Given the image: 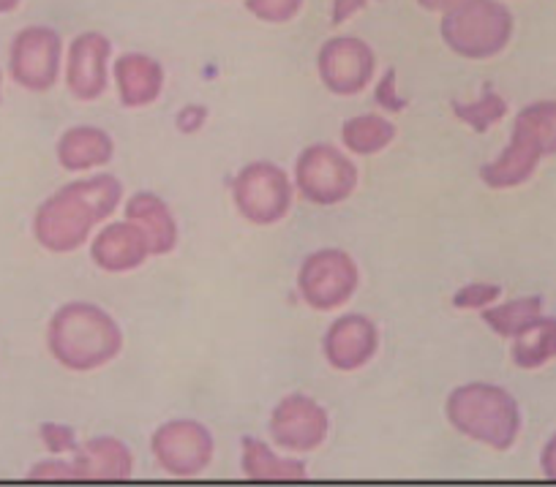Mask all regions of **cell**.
<instances>
[{"mask_svg":"<svg viewBox=\"0 0 556 487\" xmlns=\"http://www.w3.org/2000/svg\"><path fill=\"white\" fill-rule=\"evenodd\" d=\"M207 123V110L202 104H189L178 112L175 117V126L180 133H197Z\"/></svg>","mask_w":556,"mask_h":487,"instance_id":"f546056e","label":"cell"},{"mask_svg":"<svg viewBox=\"0 0 556 487\" xmlns=\"http://www.w3.org/2000/svg\"><path fill=\"white\" fill-rule=\"evenodd\" d=\"M379 349V330L368 316L344 313L323 338V355L333 371L352 373L366 368Z\"/></svg>","mask_w":556,"mask_h":487,"instance_id":"5bb4252c","label":"cell"},{"mask_svg":"<svg viewBox=\"0 0 556 487\" xmlns=\"http://www.w3.org/2000/svg\"><path fill=\"white\" fill-rule=\"evenodd\" d=\"M361 286L357 261L341 248H319L298 270V294L312 310L328 313L355 297Z\"/></svg>","mask_w":556,"mask_h":487,"instance_id":"ba28073f","label":"cell"},{"mask_svg":"<svg viewBox=\"0 0 556 487\" xmlns=\"http://www.w3.org/2000/svg\"><path fill=\"white\" fill-rule=\"evenodd\" d=\"M306 0H245V12L254 14L260 23L287 25L303 12Z\"/></svg>","mask_w":556,"mask_h":487,"instance_id":"d4e9b609","label":"cell"},{"mask_svg":"<svg viewBox=\"0 0 556 487\" xmlns=\"http://www.w3.org/2000/svg\"><path fill=\"white\" fill-rule=\"evenodd\" d=\"M63 39L50 25H28L9 47V77L28 93H47L61 79Z\"/></svg>","mask_w":556,"mask_h":487,"instance_id":"9c48e42d","label":"cell"},{"mask_svg":"<svg viewBox=\"0 0 556 487\" xmlns=\"http://www.w3.org/2000/svg\"><path fill=\"white\" fill-rule=\"evenodd\" d=\"M417 7L426 9V12H434V14H445L451 12L453 7H458L462 0H415Z\"/></svg>","mask_w":556,"mask_h":487,"instance_id":"d6a6232c","label":"cell"},{"mask_svg":"<svg viewBox=\"0 0 556 487\" xmlns=\"http://www.w3.org/2000/svg\"><path fill=\"white\" fill-rule=\"evenodd\" d=\"M453 115L464 123V126L472 128L475 133H485L491 131V126H496L500 120H505L507 115V101L505 95H500L496 90H491L489 85L483 88L480 99L469 101H453Z\"/></svg>","mask_w":556,"mask_h":487,"instance_id":"cb8c5ba5","label":"cell"},{"mask_svg":"<svg viewBox=\"0 0 556 487\" xmlns=\"http://www.w3.org/2000/svg\"><path fill=\"white\" fill-rule=\"evenodd\" d=\"M28 476L30 479H79L74 460H61L58 454L55 458L36 463L34 469L28 471Z\"/></svg>","mask_w":556,"mask_h":487,"instance_id":"f1b7e54d","label":"cell"},{"mask_svg":"<svg viewBox=\"0 0 556 487\" xmlns=\"http://www.w3.org/2000/svg\"><path fill=\"white\" fill-rule=\"evenodd\" d=\"M79 479H128L134 474V454L115 436L88 438L74 452Z\"/></svg>","mask_w":556,"mask_h":487,"instance_id":"d6986e66","label":"cell"},{"mask_svg":"<svg viewBox=\"0 0 556 487\" xmlns=\"http://www.w3.org/2000/svg\"><path fill=\"white\" fill-rule=\"evenodd\" d=\"M112 79H115L121 104L126 110H142L162 99L167 74L156 57L146 52H126L112 63Z\"/></svg>","mask_w":556,"mask_h":487,"instance_id":"2e32d148","label":"cell"},{"mask_svg":"<svg viewBox=\"0 0 556 487\" xmlns=\"http://www.w3.org/2000/svg\"><path fill=\"white\" fill-rule=\"evenodd\" d=\"M540 471H543L545 479L556 482V433L545 441L543 452H540Z\"/></svg>","mask_w":556,"mask_h":487,"instance_id":"1f68e13d","label":"cell"},{"mask_svg":"<svg viewBox=\"0 0 556 487\" xmlns=\"http://www.w3.org/2000/svg\"><path fill=\"white\" fill-rule=\"evenodd\" d=\"M445 416L453 431L494 452H507L521 436V406L500 384H462L447 395Z\"/></svg>","mask_w":556,"mask_h":487,"instance_id":"3957f363","label":"cell"},{"mask_svg":"<svg viewBox=\"0 0 556 487\" xmlns=\"http://www.w3.org/2000/svg\"><path fill=\"white\" fill-rule=\"evenodd\" d=\"M240 471L256 482H295L308 476V465L303 460L278 458L256 436H243V441H240Z\"/></svg>","mask_w":556,"mask_h":487,"instance_id":"ffe728a7","label":"cell"},{"mask_svg":"<svg viewBox=\"0 0 556 487\" xmlns=\"http://www.w3.org/2000/svg\"><path fill=\"white\" fill-rule=\"evenodd\" d=\"M395 139V126L388 117L377 115V112H366V115H355L341 126V142L344 150L355 155H377L388 150Z\"/></svg>","mask_w":556,"mask_h":487,"instance_id":"603a6c76","label":"cell"},{"mask_svg":"<svg viewBox=\"0 0 556 487\" xmlns=\"http://www.w3.org/2000/svg\"><path fill=\"white\" fill-rule=\"evenodd\" d=\"M516 34V20L502 0H462L442 14L440 36L464 61H491L502 55Z\"/></svg>","mask_w":556,"mask_h":487,"instance_id":"5b68a950","label":"cell"},{"mask_svg":"<svg viewBox=\"0 0 556 487\" xmlns=\"http://www.w3.org/2000/svg\"><path fill=\"white\" fill-rule=\"evenodd\" d=\"M235 210L254 227L285 221L295 202V180L273 161H251L232 180Z\"/></svg>","mask_w":556,"mask_h":487,"instance_id":"8992f818","label":"cell"},{"mask_svg":"<svg viewBox=\"0 0 556 487\" xmlns=\"http://www.w3.org/2000/svg\"><path fill=\"white\" fill-rule=\"evenodd\" d=\"M126 218L142 229L153 256L173 254L180 232L173 210H169V205L162 196L153 194V191H137V194H131L126 202Z\"/></svg>","mask_w":556,"mask_h":487,"instance_id":"ac0fdd59","label":"cell"},{"mask_svg":"<svg viewBox=\"0 0 556 487\" xmlns=\"http://www.w3.org/2000/svg\"><path fill=\"white\" fill-rule=\"evenodd\" d=\"M502 297V286L500 283H489V281H472L467 286L458 289L453 294V308L458 310H483L489 305L500 303Z\"/></svg>","mask_w":556,"mask_h":487,"instance_id":"484cf974","label":"cell"},{"mask_svg":"<svg viewBox=\"0 0 556 487\" xmlns=\"http://www.w3.org/2000/svg\"><path fill=\"white\" fill-rule=\"evenodd\" d=\"M23 0H0V14H12L17 12Z\"/></svg>","mask_w":556,"mask_h":487,"instance_id":"836d02e7","label":"cell"},{"mask_svg":"<svg viewBox=\"0 0 556 487\" xmlns=\"http://www.w3.org/2000/svg\"><path fill=\"white\" fill-rule=\"evenodd\" d=\"M270 438L278 449L292 454H312L328 441L330 416L312 395L292 393L276 403L270 414Z\"/></svg>","mask_w":556,"mask_h":487,"instance_id":"8fae6325","label":"cell"},{"mask_svg":"<svg viewBox=\"0 0 556 487\" xmlns=\"http://www.w3.org/2000/svg\"><path fill=\"white\" fill-rule=\"evenodd\" d=\"M55 155L66 172H93L110 164L115 155V142L99 126H72L58 139Z\"/></svg>","mask_w":556,"mask_h":487,"instance_id":"e0dca14e","label":"cell"},{"mask_svg":"<svg viewBox=\"0 0 556 487\" xmlns=\"http://www.w3.org/2000/svg\"><path fill=\"white\" fill-rule=\"evenodd\" d=\"M112 41L99 30H85L68 44L66 88L77 101H96L110 88Z\"/></svg>","mask_w":556,"mask_h":487,"instance_id":"4fadbf2b","label":"cell"},{"mask_svg":"<svg viewBox=\"0 0 556 487\" xmlns=\"http://www.w3.org/2000/svg\"><path fill=\"white\" fill-rule=\"evenodd\" d=\"M151 452L159 469L169 476H200L216 454L213 433L197 420H169L151 436Z\"/></svg>","mask_w":556,"mask_h":487,"instance_id":"30bf717a","label":"cell"},{"mask_svg":"<svg viewBox=\"0 0 556 487\" xmlns=\"http://www.w3.org/2000/svg\"><path fill=\"white\" fill-rule=\"evenodd\" d=\"M377 72V55L357 36H333L317 52V74L333 95L363 93Z\"/></svg>","mask_w":556,"mask_h":487,"instance_id":"7c38bea8","label":"cell"},{"mask_svg":"<svg viewBox=\"0 0 556 487\" xmlns=\"http://www.w3.org/2000/svg\"><path fill=\"white\" fill-rule=\"evenodd\" d=\"M151 245L142 229L134 221H112L101 229L90 243V259L99 270L121 275V272L139 270L151 259Z\"/></svg>","mask_w":556,"mask_h":487,"instance_id":"9a60e30c","label":"cell"},{"mask_svg":"<svg viewBox=\"0 0 556 487\" xmlns=\"http://www.w3.org/2000/svg\"><path fill=\"white\" fill-rule=\"evenodd\" d=\"M377 0H333V9H330V17H333V25L350 23L355 14H361L363 9H368Z\"/></svg>","mask_w":556,"mask_h":487,"instance_id":"4dcf8cb0","label":"cell"},{"mask_svg":"<svg viewBox=\"0 0 556 487\" xmlns=\"http://www.w3.org/2000/svg\"><path fill=\"white\" fill-rule=\"evenodd\" d=\"M556 155V101L543 99L523 106L513 120L510 142L480 167V180L494 191L518 189L538 172L540 161Z\"/></svg>","mask_w":556,"mask_h":487,"instance_id":"277c9868","label":"cell"},{"mask_svg":"<svg viewBox=\"0 0 556 487\" xmlns=\"http://www.w3.org/2000/svg\"><path fill=\"white\" fill-rule=\"evenodd\" d=\"M123 344L126 338L115 316L85 299L61 305L47 324V349L52 360L72 373L110 366L123 351Z\"/></svg>","mask_w":556,"mask_h":487,"instance_id":"7a4b0ae2","label":"cell"},{"mask_svg":"<svg viewBox=\"0 0 556 487\" xmlns=\"http://www.w3.org/2000/svg\"><path fill=\"white\" fill-rule=\"evenodd\" d=\"M480 316H483V321L489 324L491 333H496L500 338L513 341L516 335H521L529 324H534V319L543 316V297H540V294H529V297L494 303L489 305V308L480 310Z\"/></svg>","mask_w":556,"mask_h":487,"instance_id":"7402d4cb","label":"cell"},{"mask_svg":"<svg viewBox=\"0 0 556 487\" xmlns=\"http://www.w3.org/2000/svg\"><path fill=\"white\" fill-rule=\"evenodd\" d=\"M0 101H3V72H0Z\"/></svg>","mask_w":556,"mask_h":487,"instance_id":"e575fe53","label":"cell"},{"mask_svg":"<svg viewBox=\"0 0 556 487\" xmlns=\"http://www.w3.org/2000/svg\"><path fill=\"white\" fill-rule=\"evenodd\" d=\"M123 202V183L115 175H90L63 185L36 210L34 240L50 254H74L90 240L93 229Z\"/></svg>","mask_w":556,"mask_h":487,"instance_id":"6da1fadb","label":"cell"},{"mask_svg":"<svg viewBox=\"0 0 556 487\" xmlns=\"http://www.w3.org/2000/svg\"><path fill=\"white\" fill-rule=\"evenodd\" d=\"M357 180L361 175L350 155L330 142L308 144L295 161V191L312 205H341L355 194Z\"/></svg>","mask_w":556,"mask_h":487,"instance_id":"52a82bcc","label":"cell"},{"mask_svg":"<svg viewBox=\"0 0 556 487\" xmlns=\"http://www.w3.org/2000/svg\"><path fill=\"white\" fill-rule=\"evenodd\" d=\"M513 366L521 371H540L556 360V316H540L510 346Z\"/></svg>","mask_w":556,"mask_h":487,"instance_id":"44dd1931","label":"cell"},{"mask_svg":"<svg viewBox=\"0 0 556 487\" xmlns=\"http://www.w3.org/2000/svg\"><path fill=\"white\" fill-rule=\"evenodd\" d=\"M39 438L45 444V449L50 454H74L77 452V431L72 425H63V422H41L39 425Z\"/></svg>","mask_w":556,"mask_h":487,"instance_id":"4316f807","label":"cell"},{"mask_svg":"<svg viewBox=\"0 0 556 487\" xmlns=\"http://www.w3.org/2000/svg\"><path fill=\"white\" fill-rule=\"evenodd\" d=\"M395 77H399L395 68H388V72L382 74L377 90H374V101L388 112H404L409 101H406L404 95H399V82H395Z\"/></svg>","mask_w":556,"mask_h":487,"instance_id":"83f0119b","label":"cell"}]
</instances>
